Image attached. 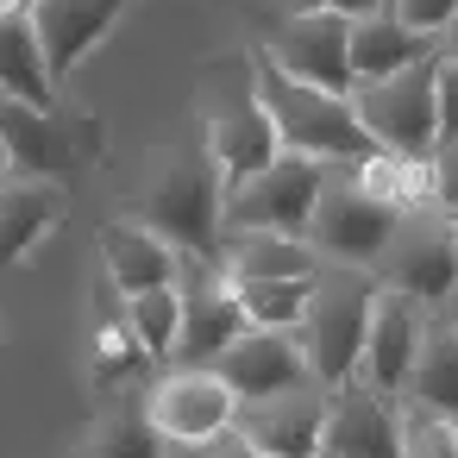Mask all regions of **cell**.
Instances as JSON below:
<instances>
[{
    "instance_id": "cell-16",
    "label": "cell",
    "mask_w": 458,
    "mask_h": 458,
    "mask_svg": "<svg viewBox=\"0 0 458 458\" xmlns=\"http://www.w3.org/2000/svg\"><path fill=\"white\" fill-rule=\"evenodd\" d=\"M208 370H214L239 402H258V395H276V389L301 383V377H308V358H301V345H295L289 327H245Z\"/></svg>"
},
{
    "instance_id": "cell-7",
    "label": "cell",
    "mask_w": 458,
    "mask_h": 458,
    "mask_svg": "<svg viewBox=\"0 0 458 458\" xmlns=\"http://www.w3.org/2000/svg\"><path fill=\"white\" fill-rule=\"evenodd\" d=\"M433 64H439V51L383 76V82L352 89V107L364 120V132L377 139V151H395V157H414V164L433 157V145H439V132H433Z\"/></svg>"
},
{
    "instance_id": "cell-10",
    "label": "cell",
    "mask_w": 458,
    "mask_h": 458,
    "mask_svg": "<svg viewBox=\"0 0 458 458\" xmlns=\"http://www.w3.org/2000/svg\"><path fill=\"white\" fill-rule=\"evenodd\" d=\"M264 57L283 76L308 82V89H327V95H352L358 89L352 82V20L345 13H289L270 32Z\"/></svg>"
},
{
    "instance_id": "cell-28",
    "label": "cell",
    "mask_w": 458,
    "mask_h": 458,
    "mask_svg": "<svg viewBox=\"0 0 458 458\" xmlns=\"http://www.w3.org/2000/svg\"><path fill=\"white\" fill-rule=\"evenodd\" d=\"M427 201L458 220V139L433 145V157H427Z\"/></svg>"
},
{
    "instance_id": "cell-35",
    "label": "cell",
    "mask_w": 458,
    "mask_h": 458,
    "mask_svg": "<svg viewBox=\"0 0 458 458\" xmlns=\"http://www.w3.org/2000/svg\"><path fill=\"white\" fill-rule=\"evenodd\" d=\"M32 7V0H0V13H26Z\"/></svg>"
},
{
    "instance_id": "cell-32",
    "label": "cell",
    "mask_w": 458,
    "mask_h": 458,
    "mask_svg": "<svg viewBox=\"0 0 458 458\" xmlns=\"http://www.w3.org/2000/svg\"><path fill=\"white\" fill-rule=\"evenodd\" d=\"M289 13H345V20H364L370 7H383V0H283Z\"/></svg>"
},
{
    "instance_id": "cell-22",
    "label": "cell",
    "mask_w": 458,
    "mask_h": 458,
    "mask_svg": "<svg viewBox=\"0 0 458 458\" xmlns=\"http://www.w3.org/2000/svg\"><path fill=\"white\" fill-rule=\"evenodd\" d=\"M64 195L57 182H32V176H7L0 182V264H20L64 214Z\"/></svg>"
},
{
    "instance_id": "cell-5",
    "label": "cell",
    "mask_w": 458,
    "mask_h": 458,
    "mask_svg": "<svg viewBox=\"0 0 458 458\" xmlns=\"http://www.w3.org/2000/svg\"><path fill=\"white\" fill-rule=\"evenodd\" d=\"M339 164H320V157H301V151H276L264 170L239 176L220 189V226L226 233H245V226H264V233H295L308 239V220H314V201L327 189Z\"/></svg>"
},
{
    "instance_id": "cell-20",
    "label": "cell",
    "mask_w": 458,
    "mask_h": 458,
    "mask_svg": "<svg viewBox=\"0 0 458 458\" xmlns=\"http://www.w3.org/2000/svg\"><path fill=\"white\" fill-rule=\"evenodd\" d=\"M439 45L414 26H402L389 7H370L364 20H352V82H383L420 57H433Z\"/></svg>"
},
{
    "instance_id": "cell-39",
    "label": "cell",
    "mask_w": 458,
    "mask_h": 458,
    "mask_svg": "<svg viewBox=\"0 0 458 458\" xmlns=\"http://www.w3.org/2000/svg\"><path fill=\"white\" fill-rule=\"evenodd\" d=\"M452 226H458V220H452Z\"/></svg>"
},
{
    "instance_id": "cell-2",
    "label": "cell",
    "mask_w": 458,
    "mask_h": 458,
    "mask_svg": "<svg viewBox=\"0 0 458 458\" xmlns=\"http://www.w3.org/2000/svg\"><path fill=\"white\" fill-rule=\"evenodd\" d=\"M251 82H258V101H264V114H270L283 151H301V157H320V164H364V157L377 151V139L364 132L352 95L308 89V82L283 76L264 51L251 57Z\"/></svg>"
},
{
    "instance_id": "cell-1",
    "label": "cell",
    "mask_w": 458,
    "mask_h": 458,
    "mask_svg": "<svg viewBox=\"0 0 458 458\" xmlns=\"http://www.w3.org/2000/svg\"><path fill=\"white\" fill-rule=\"evenodd\" d=\"M220 189H226V182H220L208 145L189 139V145H176L170 157H157L151 182L139 189L132 220L151 226L157 239H170L176 258H208V264H220V233H226V226H220Z\"/></svg>"
},
{
    "instance_id": "cell-18",
    "label": "cell",
    "mask_w": 458,
    "mask_h": 458,
    "mask_svg": "<svg viewBox=\"0 0 458 458\" xmlns=\"http://www.w3.org/2000/svg\"><path fill=\"white\" fill-rule=\"evenodd\" d=\"M176 264H182L176 245L157 239L151 226H139V220H107V226H101V270H107V283H114L120 295L176 283Z\"/></svg>"
},
{
    "instance_id": "cell-4",
    "label": "cell",
    "mask_w": 458,
    "mask_h": 458,
    "mask_svg": "<svg viewBox=\"0 0 458 458\" xmlns=\"http://www.w3.org/2000/svg\"><path fill=\"white\" fill-rule=\"evenodd\" d=\"M201 145L220 170V182H239L251 170H264L283 145H276V126L258 101V82H251V57H226L214 64L208 89H201Z\"/></svg>"
},
{
    "instance_id": "cell-26",
    "label": "cell",
    "mask_w": 458,
    "mask_h": 458,
    "mask_svg": "<svg viewBox=\"0 0 458 458\" xmlns=\"http://www.w3.org/2000/svg\"><path fill=\"white\" fill-rule=\"evenodd\" d=\"M82 458H170V439L151 427L145 408H114V414L95 427V439H89Z\"/></svg>"
},
{
    "instance_id": "cell-38",
    "label": "cell",
    "mask_w": 458,
    "mask_h": 458,
    "mask_svg": "<svg viewBox=\"0 0 458 458\" xmlns=\"http://www.w3.org/2000/svg\"><path fill=\"white\" fill-rule=\"evenodd\" d=\"M452 427H458V420H452Z\"/></svg>"
},
{
    "instance_id": "cell-8",
    "label": "cell",
    "mask_w": 458,
    "mask_h": 458,
    "mask_svg": "<svg viewBox=\"0 0 458 458\" xmlns=\"http://www.w3.org/2000/svg\"><path fill=\"white\" fill-rule=\"evenodd\" d=\"M402 208H389L383 195H370L364 182H352V170L339 164L314 201V220H308V245L327 258V264H352V270H370L377 251L389 245Z\"/></svg>"
},
{
    "instance_id": "cell-23",
    "label": "cell",
    "mask_w": 458,
    "mask_h": 458,
    "mask_svg": "<svg viewBox=\"0 0 458 458\" xmlns=\"http://www.w3.org/2000/svg\"><path fill=\"white\" fill-rule=\"evenodd\" d=\"M0 101L57 107V76H51L26 13H0Z\"/></svg>"
},
{
    "instance_id": "cell-33",
    "label": "cell",
    "mask_w": 458,
    "mask_h": 458,
    "mask_svg": "<svg viewBox=\"0 0 458 458\" xmlns=\"http://www.w3.org/2000/svg\"><path fill=\"white\" fill-rule=\"evenodd\" d=\"M433 45H439V57H445V64H458V13L445 20V32H439Z\"/></svg>"
},
{
    "instance_id": "cell-24",
    "label": "cell",
    "mask_w": 458,
    "mask_h": 458,
    "mask_svg": "<svg viewBox=\"0 0 458 458\" xmlns=\"http://www.w3.org/2000/svg\"><path fill=\"white\" fill-rule=\"evenodd\" d=\"M126 333H132V345H139L151 364H170L176 333H182V295H176V283L126 295Z\"/></svg>"
},
{
    "instance_id": "cell-17",
    "label": "cell",
    "mask_w": 458,
    "mask_h": 458,
    "mask_svg": "<svg viewBox=\"0 0 458 458\" xmlns=\"http://www.w3.org/2000/svg\"><path fill=\"white\" fill-rule=\"evenodd\" d=\"M126 7H132V0H32L26 20H32V32H38V51H45L51 76L64 82V76L126 20Z\"/></svg>"
},
{
    "instance_id": "cell-34",
    "label": "cell",
    "mask_w": 458,
    "mask_h": 458,
    "mask_svg": "<svg viewBox=\"0 0 458 458\" xmlns=\"http://www.w3.org/2000/svg\"><path fill=\"white\" fill-rule=\"evenodd\" d=\"M439 314H445V320H452V327H458V289H452V295H445V301H439Z\"/></svg>"
},
{
    "instance_id": "cell-19",
    "label": "cell",
    "mask_w": 458,
    "mask_h": 458,
    "mask_svg": "<svg viewBox=\"0 0 458 458\" xmlns=\"http://www.w3.org/2000/svg\"><path fill=\"white\" fill-rule=\"evenodd\" d=\"M320 251L295 233H264V226H245V233H220V270L226 283H251V276H320Z\"/></svg>"
},
{
    "instance_id": "cell-36",
    "label": "cell",
    "mask_w": 458,
    "mask_h": 458,
    "mask_svg": "<svg viewBox=\"0 0 458 458\" xmlns=\"http://www.w3.org/2000/svg\"><path fill=\"white\" fill-rule=\"evenodd\" d=\"M13 176V164H7V145H0V182H7Z\"/></svg>"
},
{
    "instance_id": "cell-37",
    "label": "cell",
    "mask_w": 458,
    "mask_h": 458,
    "mask_svg": "<svg viewBox=\"0 0 458 458\" xmlns=\"http://www.w3.org/2000/svg\"><path fill=\"white\" fill-rule=\"evenodd\" d=\"M314 458H333V452H314Z\"/></svg>"
},
{
    "instance_id": "cell-25",
    "label": "cell",
    "mask_w": 458,
    "mask_h": 458,
    "mask_svg": "<svg viewBox=\"0 0 458 458\" xmlns=\"http://www.w3.org/2000/svg\"><path fill=\"white\" fill-rule=\"evenodd\" d=\"M233 295L251 327H295L314 295V276H251V283H233Z\"/></svg>"
},
{
    "instance_id": "cell-11",
    "label": "cell",
    "mask_w": 458,
    "mask_h": 458,
    "mask_svg": "<svg viewBox=\"0 0 458 458\" xmlns=\"http://www.w3.org/2000/svg\"><path fill=\"white\" fill-rule=\"evenodd\" d=\"M145 414H151V427H157L170 445H189V452H195V445H208V439H220V433L233 427L239 395H233L214 370H189V364H176L170 377L151 383Z\"/></svg>"
},
{
    "instance_id": "cell-3",
    "label": "cell",
    "mask_w": 458,
    "mask_h": 458,
    "mask_svg": "<svg viewBox=\"0 0 458 458\" xmlns=\"http://www.w3.org/2000/svg\"><path fill=\"white\" fill-rule=\"evenodd\" d=\"M370 301H377V283L370 270H352V264H320L314 276V295L301 308V320L289 327L301 358H308V377L339 389L358 377V358H364V327H370Z\"/></svg>"
},
{
    "instance_id": "cell-12",
    "label": "cell",
    "mask_w": 458,
    "mask_h": 458,
    "mask_svg": "<svg viewBox=\"0 0 458 458\" xmlns=\"http://www.w3.org/2000/svg\"><path fill=\"white\" fill-rule=\"evenodd\" d=\"M327 383L301 377L276 395H258V402H239L233 427L264 452V458H314L320 452V427H327Z\"/></svg>"
},
{
    "instance_id": "cell-30",
    "label": "cell",
    "mask_w": 458,
    "mask_h": 458,
    "mask_svg": "<svg viewBox=\"0 0 458 458\" xmlns=\"http://www.w3.org/2000/svg\"><path fill=\"white\" fill-rule=\"evenodd\" d=\"M383 7H389L402 26H414V32L439 38V32H445V20L458 13V0H383Z\"/></svg>"
},
{
    "instance_id": "cell-31",
    "label": "cell",
    "mask_w": 458,
    "mask_h": 458,
    "mask_svg": "<svg viewBox=\"0 0 458 458\" xmlns=\"http://www.w3.org/2000/svg\"><path fill=\"white\" fill-rule=\"evenodd\" d=\"M189 458H264V452H258V445H251V439H245L239 427H226L220 439H208V445H195Z\"/></svg>"
},
{
    "instance_id": "cell-9",
    "label": "cell",
    "mask_w": 458,
    "mask_h": 458,
    "mask_svg": "<svg viewBox=\"0 0 458 458\" xmlns=\"http://www.w3.org/2000/svg\"><path fill=\"white\" fill-rule=\"evenodd\" d=\"M176 295H182V333H176L170 364L208 370L251 320H245V308H239L226 270L208 264V258H182V264H176Z\"/></svg>"
},
{
    "instance_id": "cell-15",
    "label": "cell",
    "mask_w": 458,
    "mask_h": 458,
    "mask_svg": "<svg viewBox=\"0 0 458 458\" xmlns=\"http://www.w3.org/2000/svg\"><path fill=\"white\" fill-rule=\"evenodd\" d=\"M320 452L333 458H402V402L364 389L358 377L327 395Z\"/></svg>"
},
{
    "instance_id": "cell-14",
    "label": "cell",
    "mask_w": 458,
    "mask_h": 458,
    "mask_svg": "<svg viewBox=\"0 0 458 458\" xmlns=\"http://www.w3.org/2000/svg\"><path fill=\"white\" fill-rule=\"evenodd\" d=\"M0 145H7V164L32 182H57L76 189L82 170V145L70 139V126L57 120V107H32V101H0Z\"/></svg>"
},
{
    "instance_id": "cell-27",
    "label": "cell",
    "mask_w": 458,
    "mask_h": 458,
    "mask_svg": "<svg viewBox=\"0 0 458 458\" xmlns=\"http://www.w3.org/2000/svg\"><path fill=\"white\" fill-rule=\"evenodd\" d=\"M402 458H458V427L420 402H402Z\"/></svg>"
},
{
    "instance_id": "cell-21",
    "label": "cell",
    "mask_w": 458,
    "mask_h": 458,
    "mask_svg": "<svg viewBox=\"0 0 458 458\" xmlns=\"http://www.w3.org/2000/svg\"><path fill=\"white\" fill-rule=\"evenodd\" d=\"M402 402H420V408H433V414L458 420V327H452L439 308H427L420 358H414V370H408Z\"/></svg>"
},
{
    "instance_id": "cell-29",
    "label": "cell",
    "mask_w": 458,
    "mask_h": 458,
    "mask_svg": "<svg viewBox=\"0 0 458 458\" xmlns=\"http://www.w3.org/2000/svg\"><path fill=\"white\" fill-rule=\"evenodd\" d=\"M433 132H439V145H452L458 139V64H433Z\"/></svg>"
},
{
    "instance_id": "cell-6",
    "label": "cell",
    "mask_w": 458,
    "mask_h": 458,
    "mask_svg": "<svg viewBox=\"0 0 458 458\" xmlns=\"http://www.w3.org/2000/svg\"><path fill=\"white\" fill-rule=\"evenodd\" d=\"M370 283L395 289V295H414L420 308H439L458 289V226H452V214H439L433 201L402 208L389 245L370 264Z\"/></svg>"
},
{
    "instance_id": "cell-13",
    "label": "cell",
    "mask_w": 458,
    "mask_h": 458,
    "mask_svg": "<svg viewBox=\"0 0 458 458\" xmlns=\"http://www.w3.org/2000/svg\"><path fill=\"white\" fill-rule=\"evenodd\" d=\"M420 327H427V308L414 295H395V289H377L370 301V327H364V358H358V383L402 402L408 389V370L420 358Z\"/></svg>"
}]
</instances>
